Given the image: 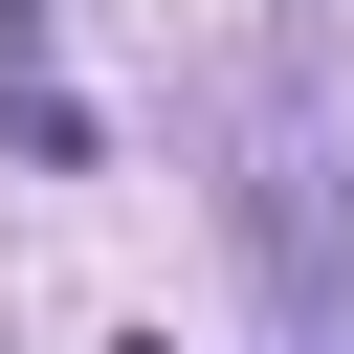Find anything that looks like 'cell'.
<instances>
[{
  "mask_svg": "<svg viewBox=\"0 0 354 354\" xmlns=\"http://www.w3.org/2000/svg\"><path fill=\"white\" fill-rule=\"evenodd\" d=\"M243 266H266V310L288 332H354V177L310 155V111H243Z\"/></svg>",
  "mask_w": 354,
  "mask_h": 354,
  "instance_id": "obj_1",
  "label": "cell"
}]
</instances>
